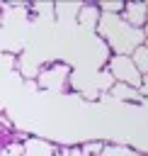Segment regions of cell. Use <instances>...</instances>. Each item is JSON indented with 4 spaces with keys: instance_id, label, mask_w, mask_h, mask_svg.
Masks as SVG:
<instances>
[{
    "instance_id": "cell-1",
    "label": "cell",
    "mask_w": 148,
    "mask_h": 156,
    "mask_svg": "<svg viewBox=\"0 0 148 156\" xmlns=\"http://www.w3.org/2000/svg\"><path fill=\"white\" fill-rule=\"evenodd\" d=\"M97 34L107 44L109 54H126V56H131V51L143 44L141 29L129 27L119 15H102L99 22H97Z\"/></svg>"
},
{
    "instance_id": "cell-2",
    "label": "cell",
    "mask_w": 148,
    "mask_h": 156,
    "mask_svg": "<svg viewBox=\"0 0 148 156\" xmlns=\"http://www.w3.org/2000/svg\"><path fill=\"white\" fill-rule=\"evenodd\" d=\"M36 85L41 90H51V93H58V90H66L70 85V66L63 63V61H51L46 63L39 73H36Z\"/></svg>"
},
{
    "instance_id": "cell-3",
    "label": "cell",
    "mask_w": 148,
    "mask_h": 156,
    "mask_svg": "<svg viewBox=\"0 0 148 156\" xmlns=\"http://www.w3.org/2000/svg\"><path fill=\"white\" fill-rule=\"evenodd\" d=\"M114 83H124V85H131V88H138L141 85V73L136 71L131 56L126 54H109V61H107V68H104Z\"/></svg>"
},
{
    "instance_id": "cell-4",
    "label": "cell",
    "mask_w": 148,
    "mask_h": 156,
    "mask_svg": "<svg viewBox=\"0 0 148 156\" xmlns=\"http://www.w3.org/2000/svg\"><path fill=\"white\" fill-rule=\"evenodd\" d=\"M119 17L129 27L143 29V24L148 22V2H124V10H121Z\"/></svg>"
},
{
    "instance_id": "cell-5",
    "label": "cell",
    "mask_w": 148,
    "mask_h": 156,
    "mask_svg": "<svg viewBox=\"0 0 148 156\" xmlns=\"http://www.w3.org/2000/svg\"><path fill=\"white\" fill-rule=\"evenodd\" d=\"M58 146L41 139V136H27L22 141V156H56Z\"/></svg>"
},
{
    "instance_id": "cell-6",
    "label": "cell",
    "mask_w": 148,
    "mask_h": 156,
    "mask_svg": "<svg viewBox=\"0 0 148 156\" xmlns=\"http://www.w3.org/2000/svg\"><path fill=\"white\" fill-rule=\"evenodd\" d=\"M99 17H102V12H99V7H97L95 2H82L80 10H78L75 22H78L80 27H85V29H97Z\"/></svg>"
},
{
    "instance_id": "cell-7",
    "label": "cell",
    "mask_w": 148,
    "mask_h": 156,
    "mask_svg": "<svg viewBox=\"0 0 148 156\" xmlns=\"http://www.w3.org/2000/svg\"><path fill=\"white\" fill-rule=\"evenodd\" d=\"M109 95L121 100V102H143V95L138 93V88H131V85H124V83H112Z\"/></svg>"
},
{
    "instance_id": "cell-8",
    "label": "cell",
    "mask_w": 148,
    "mask_h": 156,
    "mask_svg": "<svg viewBox=\"0 0 148 156\" xmlns=\"http://www.w3.org/2000/svg\"><path fill=\"white\" fill-rule=\"evenodd\" d=\"M131 61H133V66L141 76H148V46L146 44H141L131 51Z\"/></svg>"
},
{
    "instance_id": "cell-9",
    "label": "cell",
    "mask_w": 148,
    "mask_h": 156,
    "mask_svg": "<svg viewBox=\"0 0 148 156\" xmlns=\"http://www.w3.org/2000/svg\"><path fill=\"white\" fill-rule=\"evenodd\" d=\"M0 156H22V141L10 136L2 146H0Z\"/></svg>"
},
{
    "instance_id": "cell-10",
    "label": "cell",
    "mask_w": 148,
    "mask_h": 156,
    "mask_svg": "<svg viewBox=\"0 0 148 156\" xmlns=\"http://www.w3.org/2000/svg\"><path fill=\"white\" fill-rule=\"evenodd\" d=\"M104 141H87V144H82L80 146V154L82 156H102L104 154Z\"/></svg>"
},
{
    "instance_id": "cell-11",
    "label": "cell",
    "mask_w": 148,
    "mask_h": 156,
    "mask_svg": "<svg viewBox=\"0 0 148 156\" xmlns=\"http://www.w3.org/2000/svg\"><path fill=\"white\" fill-rule=\"evenodd\" d=\"M97 7H99V12H102V15H121L124 2H114V0H109V2H99Z\"/></svg>"
},
{
    "instance_id": "cell-12",
    "label": "cell",
    "mask_w": 148,
    "mask_h": 156,
    "mask_svg": "<svg viewBox=\"0 0 148 156\" xmlns=\"http://www.w3.org/2000/svg\"><path fill=\"white\" fill-rule=\"evenodd\" d=\"M141 34H143V41H148V22L143 24V29H141Z\"/></svg>"
}]
</instances>
